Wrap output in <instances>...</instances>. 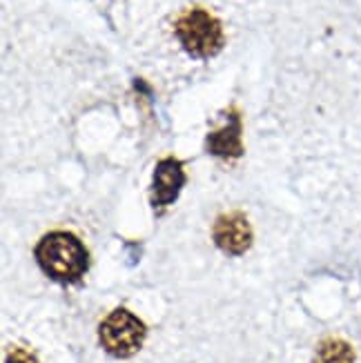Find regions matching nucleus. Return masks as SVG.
Listing matches in <instances>:
<instances>
[{
  "mask_svg": "<svg viewBox=\"0 0 361 363\" xmlns=\"http://www.w3.org/2000/svg\"><path fill=\"white\" fill-rule=\"evenodd\" d=\"M34 257L38 267L56 283L76 286L89 270V252L76 234L54 230L36 243Z\"/></svg>",
  "mask_w": 361,
  "mask_h": 363,
  "instance_id": "obj_1",
  "label": "nucleus"
},
{
  "mask_svg": "<svg viewBox=\"0 0 361 363\" xmlns=\"http://www.w3.org/2000/svg\"><path fill=\"white\" fill-rule=\"evenodd\" d=\"M174 34L185 54L201 60L216 56L226 45L221 23L201 7H192L179 16L174 21Z\"/></svg>",
  "mask_w": 361,
  "mask_h": 363,
  "instance_id": "obj_2",
  "label": "nucleus"
},
{
  "mask_svg": "<svg viewBox=\"0 0 361 363\" xmlns=\"http://www.w3.org/2000/svg\"><path fill=\"white\" fill-rule=\"evenodd\" d=\"M148 328L136 314L116 308L99 325V341L103 350L114 359H130L143 348Z\"/></svg>",
  "mask_w": 361,
  "mask_h": 363,
  "instance_id": "obj_3",
  "label": "nucleus"
},
{
  "mask_svg": "<svg viewBox=\"0 0 361 363\" xmlns=\"http://www.w3.org/2000/svg\"><path fill=\"white\" fill-rule=\"evenodd\" d=\"M212 239L216 247L230 257H241L252 247V225L243 212H228L214 220Z\"/></svg>",
  "mask_w": 361,
  "mask_h": 363,
  "instance_id": "obj_4",
  "label": "nucleus"
},
{
  "mask_svg": "<svg viewBox=\"0 0 361 363\" xmlns=\"http://www.w3.org/2000/svg\"><path fill=\"white\" fill-rule=\"evenodd\" d=\"M187 177H185V167L183 161L174 159V156H167V159H161L154 167L152 174V208L154 210H163L167 205H172L185 185Z\"/></svg>",
  "mask_w": 361,
  "mask_h": 363,
  "instance_id": "obj_5",
  "label": "nucleus"
},
{
  "mask_svg": "<svg viewBox=\"0 0 361 363\" xmlns=\"http://www.w3.org/2000/svg\"><path fill=\"white\" fill-rule=\"evenodd\" d=\"M243 125L241 116L237 109H230L228 112V123L221 130L210 132L206 136V150L208 154L216 156V159H239L243 156Z\"/></svg>",
  "mask_w": 361,
  "mask_h": 363,
  "instance_id": "obj_6",
  "label": "nucleus"
},
{
  "mask_svg": "<svg viewBox=\"0 0 361 363\" xmlns=\"http://www.w3.org/2000/svg\"><path fill=\"white\" fill-rule=\"evenodd\" d=\"M315 363H355V352L346 341L323 339L315 352Z\"/></svg>",
  "mask_w": 361,
  "mask_h": 363,
  "instance_id": "obj_7",
  "label": "nucleus"
},
{
  "mask_svg": "<svg viewBox=\"0 0 361 363\" xmlns=\"http://www.w3.org/2000/svg\"><path fill=\"white\" fill-rule=\"evenodd\" d=\"M5 363H40V361H38L34 354H31V352L23 350V348H11V350L7 352Z\"/></svg>",
  "mask_w": 361,
  "mask_h": 363,
  "instance_id": "obj_8",
  "label": "nucleus"
}]
</instances>
